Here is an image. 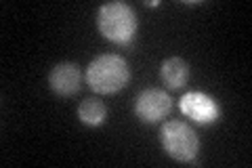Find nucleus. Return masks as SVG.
I'll list each match as a JSON object with an SVG mask.
<instances>
[{
  "label": "nucleus",
  "instance_id": "obj_7",
  "mask_svg": "<svg viewBox=\"0 0 252 168\" xmlns=\"http://www.w3.org/2000/svg\"><path fill=\"white\" fill-rule=\"evenodd\" d=\"M189 76H191V69H189V63L181 57H168L162 61L160 66V80L168 89H183L189 82Z\"/></svg>",
  "mask_w": 252,
  "mask_h": 168
},
{
  "label": "nucleus",
  "instance_id": "obj_8",
  "mask_svg": "<svg viewBox=\"0 0 252 168\" xmlns=\"http://www.w3.org/2000/svg\"><path fill=\"white\" fill-rule=\"evenodd\" d=\"M78 118H80L82 124L91 126V129H97V126H101L105 122L107 107H105V103L97 97L84 99L80 105H78Z\"/></svg>",
  "mask_w": 252,
  "mask_h": 168
},
{
  "label": "nucleus",
  "instance_id": "obj_9",
  "mask_svg": "<svg viewBox=\"0 0 252 168\" xmlns=\"http://www.w3.org/2000/svg\"><path fill=\"white\" fill-rule=\"evenodd\" d=\"M147 6H160V2H158V0H149Z\"/></svg>",
  "mask_w": 252,
  "mask_h": 168
},
{
  "label": "nucleus",
  "instance_id": "obj_3",
  "mask_svg": "<svg viewBox=\"0 0 252 168\" xmlns=\"http://www.w3.org/2000/svg\"><path fill=\"white\" fill-rule=\"evenodd\" d=\"M160 143L166 156L177 160L181 164H193L200 151V139L187 122L181 120H168L160 131Z\"/></svg>",
  "mask_w": 252,
  "mask_h": 168
},
{
  "label": "nucleus",
  "instance_id": "obj_1",
  "mask_svg": "<svg viewBox=\"0 0 252 168\" xmlns=\"http://www.w3.org/2000/svg\"><path fill=\"white\" fill-rule=\"evenodd\" d=\"M86 84L97 95H116L130 80V66L122 55L105 53L94 57L86 67Z\"/></svg>",
  "mask_w": 252,
  "mask_h": 168
},
{
  "label": "nucleus",
  "instance_id": "obj_4",
  "mask_svg": "<svg viewBox=\"0 0 252 168\" xmlns=\"http://www.w3.org/2000/svg\"><path fill=\"white\" fill-rule=\"evenodd\" d=\"M179 109L181 114L191 118L195 124H215L220 118V105L219 101L212 97V95H206L202 91H191L185 93L179 101Z\"/></svg>",
  "mask_w": 252,
  "mask_h": 168
},
{
  "label": "nucleus",
  "instance_id": "obj_6",
  "mask_svg": "<svg viewBox=\"0 0 252 168\" xmlns=\"http://www.w3.org/2000/svg\"><path fill=\"white\" fill-rule=\"evenodd\" d=\"M80 84H82V71L78 67V63H72V61L57 63L49 74L51 91L63 99L74 97V95L80 91Z\"/></svg>",
  "mask_w": 252,
  "mask_h": 168
},
{
  "label": "nucleus",
  "instance_id": "obj_5",
  "mask_svg": "<svg viewBox=\"0 0 252 168\" xmlns=\"http://www.w3.org/2000/svg\"><path fill=\"white\" fill-rule=\"evenodd\" d=\"M172 111V99L162 89H145L135 99V114L141 122L156 124Z\"/></svg>",
  "mask_w": 252,
  "mask_h": 168
},
{
  "label": "nucleus",
  "instance_id": "obj_2",
  "mask_svg": "<svg viewBox=\"0 0 252 168\" xmlns=\"http://www.w3.org/2000/svg\"><path fill=\"white\" fill-rule=\"evenodd\" d=\"M97 28L101 36L118 46H128L137 36V15L126 2H107L97 13Z\"/></svg>",
  "mask_w": 252,
  "mask_h": 168
}]
</instances>
